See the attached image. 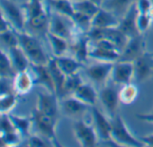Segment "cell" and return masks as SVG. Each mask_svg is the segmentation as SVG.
Masks as SVG:
<instances>
[{
    "instance_id": "cell-1",
    "label": "cell",
    "mask_w": 153,
    "mask_h": 147,
    "mask_svg": "<svg viewBox=\"0 0 153 147\" xmlns=\"http://www.w3.org/2000/svg\"><path fill=\"white\" fill-rule=\"evenodd\" d=\"M22 7L26 14L27 24L34 31L47 32L50 10L46 0H28Z\"/></svg>"
},
{
    "instance_id": "cell-2",
    "label": "cell",
    "mask_w": 153,
    "mask_h": 147,
    "mask_svg": "<svg viewBox=\"0 0 153 147\" xmlns=\"http://www.w3.org/2000/svg\"><path fill=\"white\" fill-rule=\"evenodd\" d=\"M17 35L19 46L27 55L30 64L47 65L48 63L49 58L46 55L41 43L36 37L25 31H17Z\"/></svg>"
},
{
    "instance_id": "cell-3",
    "label": "cell",
    "mask_w": 153,
    "mask_h": 147,
    "mask_svg": "<svg viewBox=\"0 0 153 147\" xmlns=\"http://www.w3.org/2000/svg\"><path fill=\"white\" fill-rule=\"evenodd\" d=\"M111 142L114 146H143L144 145L136 138L128 129L125 120L121 116L117 114L111 118Z\"/></svg>"
},
{
    "instance_id": "cell-4",
    "label": "cell",
    "mask_w": 153,
    "mask_h": 147,
    "mask_svg": "<svg viewBox=\"0 0 153 147\" xmlns=\"http://www.w3.org/2000/svg\"><path fill=\"white\" fill-rule=\"evenodd\" d=\"M48 31L67 40H72L78 34L73 19L55 11L50 12Z\"/></svg>"
},
{
    "instance_id": "cell-5",
    "label": "cell",
    "mask_w": 153,
    "mask_h": 147,
    "mask_svg": "<svg viewBox=\"0 0 153 147\" xmlns=\"http://www.w3.org/2000/svg\"><path fill=\"white\" fill-rule=\"evenodd\" d=\"M31 119L33 121V126L39 135L50 140L54 146H60L56 138V123L57 119L39 112L35 109L32 112Z\"/></svg>"
},
{
    "instance_id": "cell-6",
    "label": "cell",
    "mask_w": 153,
    "mask_h": 147,
    "mask_svg": "<svg viewBox=\"0 0 153 147\" xmlns=\"http://www.w3.org/2000/svg\"><path fill=\"white\" fill-rule=\"evenodd\" d=\"M2 15L11 23L17 31H24L27 18L23 7L19 6L12 0H0Z\"/></svg>"
},
{
    "instance_id": "cell-7",
    "label": "cell",
    "mask_w": 153,
    "mask_h": 147,
    "mask_svg": "<svg viewBox=\"0 0 153 147\" xmlns=\"http://www.w3.org/2000/svg\"><path fill=\"white\" fill-rule=\"evenodd\" d=\"M74 134L77 142L84 147L95 146L100 140L94 128L82 119H78L74 126Z\"/></svg>"
},
{
    "instance_id": "cell-8",
    "label": "cell",
    "mask_w": 153,
    "mask_h": 147,
    "mask_svg": "<svg viewBox=\"0 0 153 147\" xmlns=\"http://www.w3.org/2000/svg\"><path fill=\"white\" fill-rule=\"evenodd\" d=\"M99 100L109 118L115 117L117 113L119 100V90L114 85L105 84L99 93Z\"/></svg>"
},
{
    "instance_id": "cell-9",
    "label": "cell",
    "mask_w": 153,
    "mask_h": 147,
    "mask_svg": "<svg viewBox=\"0 0 153 147\" xmlns=\"http://www.w3.org/2000/svg\"><path fill=\"white\" fill-rule=\"evenodd\" d=\"M58 99V96L55 93L48 91L39 93L36 109L43 114L58 119L59 110L61 109Z\"/></svg>"
},
{
    "instance_id": "cell-10",
    "label": "cell",
    "mask_w": 153,
    "mask_h": 147,
    "mask_svg": "<svg viewBox=\"0 0 153 147\" xmlns=\"http://www.w3.org/2000/svg\"><path fill=\"white\" fill-rule=\"evenodd\" d=\"M134 78V62L120 61L117 60L114 63L110 79L113 84L117 85H124L132 81Z\"/></svg>"
},
{
    "instance_id": "cell-11",
    "label": "cell",
    "mask_w": 153,
    "mask_h": 147,
    "mask_svg": "<svg viewBox=\"0 0 153 147\" xmlns=\"http://www.w3.org/2000/svg\"><path fill=\"white\" fill-rule=\"evenodd\" d=\"M113 66L114 63L112 62L97 61L85 67V74L92 83L105 84L108 78H110Z\"/></svg>"
},
{
    "instance_id": "cell-12",
    "label": "cell",
    "mask_w": 153,
    "mask_h": 147,
    "mask_svg": "<svg viewBox=\"0 0 153 147\" xmlns=\"http://www.w3.org/2000/svg\"><path fill=\"white\" fill-rule=\"evenodd\" d=\"M146 50L144 38L143 34H140L138 36L129 38L126 45L121 51L120 57L118 60L134 62Z\"/></svg>"
},
{
    "instance_id": "cell-13",
    "label": "cell",
    "mask_w": 153,
    "mask_h": 147,
    "mask_svg": "<svg viewBox=\"0 0 153 147\" xmlns=\"http://www.w3.org/2000/svg\"><path fill=\"white\" fill-rule=\"evenodd\" d=\"M93 126L98 133L100 140L104 142H111V129L112 122L111 118L107 117L95 106L91 107Z\"/></svg>"
},
{
    "instance_id": "cell-14",
    "label": "cell",
    "mask_w": 153,
    "mask_h": 147,
    "mask_svg": "<svg viewBox=\"0 0 153 147\" xmlns=\"http://www.w3.org/2000/svg\"><path fill=\"white\" fill-rule=\"evenodd\" d=\"M134 78L137 83H142L153 75V54L145 51L134 61Z\"/></svg>"
},
{
    "instance_id": "cell-15",
    "label": "cell",
    "mask_w": 153,
    "mask_h": 147,
    "mask_svg": "<svg viewBox=\"0 0 153 147\" xmlns=\"http://www.w3.org/2000/svg\"><path fill=\"white\" fill-rule=\"evenodd\" d=\"M30 68L33 76L34 85L41 86L45 89V91L56 93L55 84L51 77L49 69L48 67V64L47 65L30 64Z\"/></svg>"
},
{
    "instance_id": "cell-16",
    "label": "cell",
    "mask_w": 153,
    "mask_h": 147,
    "mask_svg": "<svg viewBox=\"0 0 153 147\" xmlns=\"http://www.w3.org/2000/svg\"><path fill=\"white\" fill-rule=\"evenodd\" d=\"M138 14H139V11L137 9L136 3H134L127 10V12L122 16V18H120V22L117 28L121 30L129 38L143 34L139 31L137 27Z\"/></svg>"
},
{
    "instance_id": "cell-17",
    "label": "cell",
    "mask_w": 153,
    "mask_h": 147,
    "mask_svg": "<svg viewBox=\"0 0 153 147\" xmlns=\"http://www.w3.org/2000/svg\"><path fill=\"white\" fill-rule=\"evenodd\" d=\"M91 40L86 33H79L73 40L70 44L69 49H71L74 57L83 64L88 57H90V49H91Z\"/></svg>"
},
{
    "instance_id": "cell-18",
    "label": "cell",
    "mask_w": 153,
    "mask_h": 147,
    "mask_svg": "<svg viewBox=\"0 0 153 147\" xmlns=\"http://www.w3.org/2000/svg\"><path fill=\"white\" fill-rule=\"evenodd\" d=\"M60 107L62 111L65 115L72 118H76V117L80 118L86 111L91 109V106L81 101L74 95H70L66 98H63L60 103Z\"/></svg>"
},
{
    "instance_id": "cell-19",
    "label": "cell",
    "mask_w": 153,
    "mask_h": 147,
    "mask_svg": "<svg viewBox=\"0 0 153 147\" xmlns=\"http://www.w3.org/2000/svg\"><path fill=\"white\" fill-rule=\"evenodd\" d=\"M120 22V18L111 11L100 7L98 13L92 17V27L98 29H108L117 27Z\"/></svg>"
},
{
    "instance_id": "cell-20",
    "label": "cell",
    "mask_w": 153,
    "mask_h": 147,
    "mask_svg": "<svg viewBox=\"0 0 153 147\" xmlns=\"http://www.w3.org/2000/svg\"><path fill=\"white\" fill-rule=\"evenodd\" d=\"M12 80L13 90L17 95H25L29 93L34 85L32 74L31 72H29V70L16 73Z\"/></svg>"
},
{
    "instance_id": "cell-21",
    "label": "cell",
    "mask_w": 153,
    "mask_h": 147,
    "mask_svg": "<svg viewBox=\"0 0 153 147\" xmlns=\"http://www.w3.org/2000/svg\"><path fill=\"white\" fill-rule=\"evenodd\" d=\"M6 52L9 55V57L16 73L29 70L30 66V61L19 45L11 48Z\"/></svg>"
},
{
    "instance_id": "cell-22",
    "label": "cell",
    "mask_w": 153,
    "mask_h": 147,
    "mask_svg": "<svg viewBox=\"0 0 153 147\" xmlns=\"http://www.w3.org/2000/svg\"><path fill=\"white\" fill-rule=\"evenodd\" d=\"M121 52L117 49H110L100 47L96 44H92L90 49V57L97 60V61H102V62H117L120 57Z\"/></svg>"
},
{
    "instance_id": "cell-23",
    "label": "cell",
    "mask_w": 153,
    "mask_h": 147,
    "mask_svg": "<svg viewBox=\"0 0 153 147\" xmlns=\"http://www.w3.org/2000/svg\"><path fill=\"white\" fill-rule=\"evenodd\" d=\"M73 95L91 107L95 106L99 100V93H97L94 86L87 83H82Z\"/></svg>"
},
{
    "instance_id": "cell-24",
    "label": "cell",
    "mask_w": 153,
    "mask_h": 147,
    "mask_svg": "<svg viewBox=\"0 0 153 147\" xmlns=\"http://www.w3.org/2000/svg\"><path fill=\"white\" fill-rule=\"evenodd\" d=\"M52 57L54 58L59 69L65 75L79 73V71L82 67V64L74 57L63 55V56H58V57L53 56Z\"/></svg>"
},
{
    "instance_id": "cell-25",
    "label": "cell",
    "mask_w": 153,
    "mask_h": 147,
    "mask_svg": "<svg viewBox=\"0 0 153 147\" xmlns=\"http://www.w3.org/2000/svg\"><path fill=\"white\" fill-rule=\"evenodd\" d=\"M48 67L49 69L51 77L53 79L55 88H56V94L58 96L59 99L64 98V85L66 75L59 69L57 65L56 64L53 57L49 58V61L48 63Z\"/></svg>"
},
{
    "instance_id": "cell-26",
    "label": "cell",
    "mask_w": 153,
    "mask_h": 147,
    "mask_svg": "<svg viewBox=\"0 0 153 147\" xmlns=\"http://www.w3.org/2000/svg\"><path fill=\"white\" fill-rule=\"evenodd\" d=\"M137 0H104L101 7H104L112 13H114L119 18L127 12V10L134 4Z\"/></svg>"
},
{
    "instance_id": "cell-27",
    "label": "cell",
    "mask_w": 153,
    "mask_h": 147,
    "mask_svg": "<svg viewBox=\"0 0 153 147\" xmlns=\"http://www.w3.org/2000/svg\"><path fill=\"white\" fill-rule=\"evenodd\" d=\"M46 37L49 42L54 57L65 55V53L67 52L70 47V44L68 42L69 40L48 31L46 32Z\"/></svg>"
},
{
    "instance_id": "cell-28",
    "label": "cell",
    "mask_w": 153,
    "mask_h": 147,
    "mask_svg": "<svg viewBox=\"0 0 153 147\" xmlns=\"http://www.w3.org/2000/svg\"><path fill=\"white\" fill-rule=\"evenodd\" d=\"M139 95V89L135 84L129 83L122 85L119 90V100L120 103L124 105L133 104Z\"/></svg>"
},
{
    "instance_id": "cell-29",
    "label": "cell",
    "mask_w": 153,
    "mask_h": 147,
    "mask_svg": "<svg viewBox=\"0 0 153 147\" xmlns=\"http://www.w3.org/2000/svg\"><path fill=\"white\" fill-rule=\"evenodd\" d=\"M9 118L14 126L17 132L23 137H26L30 135V131L33 126V121L31 118H26V117H21L13 115L11 113L8 114Z\"/></svg>"
},
{
    "instance_id": "cell-30",
    "label": "cell",
    "mask_w": 153,
    "mask_h": 147,
    "mask_svg": "<svg viewBox=\"0 0 153 147\" xmlns=\"http://www.w3.org/2000/svg\"><path fill=\"white\" fill-rule=\"evenodd\" d=\"M49 8L63 15L73 17L75 13L74 2L72 0H51Z\"/></svg>"
},
{
    "instance_id": "cell-31",
    "label": "cell",
    "mask_w": 153,
    "mask_h": 147,
    "mask_svg": "<svg viewBox=\"0 0 153 147\" xmlns=\"http://www.w3.org/2000/svg\"><path fill=\"white\" fill-rule=\"evenodd\" d=\"M72 19H73L74 23L79 32L88 33L91 31V29L92 27V24H91L92 18L91 17H90L82 13L75 11Z\"/></svg>"
},
{
    "instance_id": "cell-32",
    "label": "cell",
    "mask_w": 153,
    "mask_h": 147,
    "mask_svg": "<svg viewBox=\"0 0 153 147\" xmlns=\"http://www.w3.org/2000/svg\"><path fill=\"white\" fill-rule=\"evenodd\" d=\"M73 2L75 11L82 13L91 18L98 13V11L101 7L91 0H78Z\"/></svg>"
},
{
    "instance_id": "cell-33",
    "label": "cell",
    "mask_w": 153,
    "mask_h": 147,
    "mask_svg": "<svg viewBox=\"0 0 153 147\" xmlns=\"http://www.w3.org/2000/svg\"><path fill=\"white\" fill-rule=\"evenodd\" d=\"M15 74L16 72L13 66V64L11 62L8 53L5 50L2 49L1 50V68H0L1 78L13 79Z\"/></svg>"
},
{
    "instance_id": "cell-34",
    "label": "cell",
    "mask_w": 153,
    "mask_h": 147,
    "mask_svg": "<svg viewBox=\"0 0 153 147\" xmlns=\"http://www.w3.org/2000/svg\"><path fill=\"white\" fill-rule=\"evenodd\" d=\"M83 83L79 73L66 75L65 85H64V95H73L74 93L78 89V87ZM64 96V97H65Z\"/></svg>"
},
{
    "instance_id": "cell-35",
    "label": "cell",
    "mask_w": 153,
    "mask_h": 147,
    "mask_svg": "<svg viewBox=\"0 0 153 147\" xmlns=\"http://www.w3.org/2000/svg\"><path fill=\"white\" fill-rule=\"evenodd\" d=\"M0 39L2 46L5 47V51L13 47L19 45L17 31L14 29H9L4 31H0Z\"/></svg>"
},
{
    "instance_id": "cell-36",
    "label": "cell",
    "mask_w": 153,
    "mask_h": 147,
    "mask_svg": "<svg viewBox=\"0 0 153 147\" xmlns=\"http://www.w3.org/2000/svg\"><path fill=\"white\" fill-rule=\"evenodd\" d=\"M16 104H17V94L15 93L12 92L1 95L0 97L1 113L9 114L10 111H12L13 109L16 106Z\"/></svg>"
},
{
    "instance_id": "cell-37",
    "label": "cell",
    "mask_w": 153,
    "mask_h": 147,
    "mask_svg": "<svg viewBox=\"0 0 153 147\" xmlns=\"http://www.w3.org/2000/svg\"><path fill=\"white\" fill-rule=\"evenodd\" d=\"M22 137L18 132H13L9 134L1 135L0 140H1V146H17Z\"/></svg>"
},
{
    "instance_id": "cell-38",
    "label": "cell",
    "mask_w": 153,
    "mask_h": 147,
    "mask_svg": "<svg viewBox=\"0 0 153 147\" xmlns=\"http://www.w3.org/2000/svg\"><path fill=\"white\" fill-rule=\"evenodd\" d=\"M27 145L29 146H54V144L47 139L46 137L40 136V135H32V136H29V139L27 141Z\"/></svg>"
},
{
    "instance_id": "cell-39",
    "label": "cell",
    "mask_w": 153,
    "mask_h": 147,
    "mask_svg": "<svg viewBox=\"0 0 153 147\" xmlns=\"http://www.w3.org/2000/svg\"><path fill=\"white\" fill-rule=\"evenodd\" d=\"M152 20V17L150 13H139L138 18H137V27H138L139 31L143 34V32H145L149 29Z\"/></svg>"
},
{
    "instance_id": "cell-40",
    "label": "cell",
    "mask_w": 153,
    "mask_h": 147,
    "mask_svg": "<svg viewBox=\"0 0 153 147\" xmlns=\"http://www.w3.org/2000/svg\"><path fill=\"white\" fill-rule=\"evenodd\" d=\"M136 6L140 13H150L153 4L152 0H137Z\"/></svg>"
},
{
    "instance_id": "cell-41",
    "label": "cell",
    "mask_w": 153,
    "mask_h": 147,
    "mask_svg": "<svg viewBox=\"0 0 153 147\" xmlns=\"http://www.w3.org/2000/svg\"><path fill=\"white\" fill-rule=\"evenodd\" d=\"M135 117L137 119H139L140 120H143V121L149 122V123H152L153 124V111H152L151 113L137 114V115H135Z\"/></svg>"
},
{
    "instance_id": "cell-42",
    "label": "cell",
    "mask_w": 153,
    "mask_h": 147,
    "mask_svg": "<svg viewBox=\"0 0 153 147\" xmlns=\"http://www.w3.org/2000/svg\"><path fill=\"white\" fill-rule=\"evenodd\" d=\"M140 141L146 146H153V134L139 137Z\"/></svg>"
},
{
    "instance_id": "cell-43",
    "label": "cell",
    "mask_w": 153,
    "mask_h": 147,
    "mask_svg": "<svg viewBox=\"0 0 153 147\" xmlns=\"http://www.w3.org/2000/svg\"><path fill=\"white\" fill-rule=\"evenodd\" d=\"M91 1L94 2L95 4H97L100 5V6H101L102 4H103V2H104V0H91Z\"/></svg>"
},
{
    "instance_id": "cell-44",
    "label": "cell",
    "mask_w": 153,
    "mask_h": 147,
    "mask_svg": "<svg viewBox=\"0 0 153 147\" xmlns=\"http://www.w3.org/2000/svg\"><path fill=\"white\" fill-rule=\"evenodd\" d=\"M46 2H47V4H48V8H49V4H50V0H46ZM49 10H50V8H49Z\"/></svg>"
},
{
    "instance_id": "cell-45",
    "label": "cell",
    "mask_w": 153,
    "mask_h": 147,
    "mask_svg": "<svg viewBox=\"0 0 153 147\" xmlns=\"http://www.w3.org/2000/svg\"><path fill=\"white\" fill-rule=\"evenodd\" d=\"M150 14L152 15V19H153V7H152V11H151V13H150Z\"/></svg>"
},
{
    "instance_id": "cell-46",
    "label": "cell",
    "mask_w": 153,
    "mask_h": 147,
    "mask_svg": "<svg viewBox=\"0 0 153 147\" xmlns=\"http://www.w3.org/2000/svg\"><path fill=\"white\" fill-rule=\"evenodd\" d=\"M72 1H78V0H72Z\"/></svg>"
},
{
    "instance_id": "cell-47",
    "label": "cell",
    "mask_w": 153,
    "mask_h": 147,
    "mask_svg": "<svg viewBox=\"0 0 153 147\" xmlns=\"http://www.w3.org/2000/svg\"><path fill=\"white\" fill-rule=\"evenodd\" d=\"M152 111H153V109H152Z\"/></svg>"
},
{
    "instance_id": "cell-48",
    "label": "cell",
    "mask_w": 153,
    "mask_h": 147,
    "mask_svg": "<svg viewBox=\"0 0 153 147\" xmlns=\"http://www.w3.org/2000/svg\"><path fill=\"white\" fill-rule=\"evenodd\" d=\"M152 54H153V52H152Z\"/></svg>"
},
{
    "instance_id": "cell-49",
    "label": "cell",
    "mask_w": 153,
    "mask_h": 147,
    "mask_svg": "<svg viewBox=\"0 0 153 147\" xmlns=\"http://www.w3.org/2000/svg\"><path fill=\"white\" fill-rule=\"evenodd\" d=\"M50 1H51V0H50Z\"/></svg>"
}]
</instances>
